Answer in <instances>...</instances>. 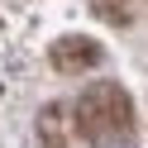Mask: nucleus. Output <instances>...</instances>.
<instances>
[{"label":"nucleus","mask_w":148,"mask_h":148,"mask_svg":"<svg viewBox=\"0 0 148 148\" xmlns=\"http://www.w3.org/2000/svg\"><path fill=\"white\" fill-rule=\"evenodd\" d=\"M77 134V119H67V105H48L38 119V138L43 148H67V138Z\"/></svg>","instance_id":"obj_3"},{"label":"nucleus","mask_w":148,"mask_h":148,"mask_svg":"<svg viewBox=\"0 0 148 148\" xmlns=\"http://www.w3.org/2000/svg\"><path fill=\"white\" fill-rule=\"evenodd\" d=\"M72 115H77V129L86 138H115V134H129V124H134V100L115 81H96L81 91Z\"/></svg>","instance_id":"obj_1"},{"label":"nucleus","mask_w":148,"mask_h":148,"mask_svg":"<svg viewBox=\"0 0 148 148\" xmlns=\"http://www.w3.org/2000/svg\"><path fill=\"white\" fill-rule=\"evenodd\" d=\"M53 67L58 72H91V67H100V48L91 38H58L53 43Z\"/></svg>","instance_id":"obj_2"}]
</instances>
